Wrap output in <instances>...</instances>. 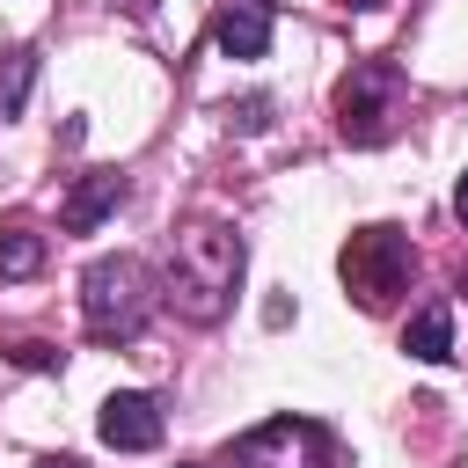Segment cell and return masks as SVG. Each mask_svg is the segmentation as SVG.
I'll return each mask as SVG.
<instances>
[{"label": "cell", "mask_w": 468, "mask_h": 468, "mask_svg": "<svg viewBox=\"0 0 468 468\" xmlns=\"http://www.w3.org/2000/svg\"><path fill=\"white\" fill-rule=\"evenodd\" d=\"M117 7H124V15H154L161 0H117Z\"/></svg>", "instance_id": "2e32d148"}, {"label": "cell", "mask_w": 468, "mask_h": 468, "mask_svg": "<svg viewBox=\"0 0 468 468\" xmlns=\"http://www.w3.org/2000/svg\"><path fill=\"white\" fill-rule=\"evenodd\" d=\"M7 358H15V366H37V373H51V366H58V344H37V336H15V344H7Z\"/></svg>", "instance_id": "4fadbf2b"}, {"label": "cell", "mask_w": 468, "mask_h": 468, "mask_svg": "<svg viewBox=\"0 0 468 468\" xmlns=\"http://www.w3.org/2000/svg\"><path fill=\"white\" fill-rule=\"evenodd\" d=\"M44 271V234L29 219H7L0 227V278H37Z\"/></svg>", "instance_id": "30bf717a"}, {"label": "cell", "mask_w": 468, "mask_h": 468, "mask_svg": "<svg viewBox=\"0 0 468 468\" xmlns=\"http://www.w3.org/2000/svg\"><path fill=\"white\" fill-rule=\"evenodd\" d=\"M241 263H249V249H241V234H234L227 219H190V227H176V241H168L161 300H168L183 322L205 329V322H219V314L234 307Z\"/></svg>", "instance_id": "6da1fadb"}, {"label": "cell", "mask_w": 468, "mask_h": 468, "mask_svg": "<svg viewBox=\"0 0 468 468\" xmlns=\"http://www.w3.org/2000/svg\"><path fill=\"white\" fill-rule=\"evenodd\" d=\"M95 431H102V446H117V453H146V446H161V402L139 395V388H117V395L102 402Z\"/></svg>", "instance_id": "8992f818"}, {"label": "cell", "mask_w": 468, "mask_h": 468, "mask_svg": "<svg viewBox=\"0 0 468 468\" xmlns=\"http://www.w3.org/2000/svg\"><path fill=\"white\" fill-rule=\"evenodd\" d=\"M154 314V278L139 256H95L80 278V322L95 344H132Z\"/></svg>", "instance_id": "7a4b0ae2"}, {"label": "cell", "mask_w": 468, "mask_h": 468, "mask_svg": "<svg viewBox=\"0 0 468 468\" xmlns=\"http://www.w3.org/2000/svg\"><path fill=\"white\" fill-rule=\"evenodd\" d=\"M453 212H461V227H468V176L453 183Z\"/></svg>", "instance_id": "5bb4252c"}, {"label": "cell", "mask_w": 468, "mask_h": 468, "mask_svg": "<svg viewBox=\"0 0 468 468\" xmlns=\"http://www.w3.org/2000/svg\"><path fill=\"white\" fill-rule=\"evenodd\" d=\"M227 124H234V132H271V95H249V102H227Z\"/></svg>", "instance_id": "7c38bea8"}, {"label": "cell", "mask_w": 468, "mask_h": 468, "mask_svg": "<svg viewBox=\"0 0 468 468\" xmlns=\"http://www.w3.org/2000/svg\"><path fill=\"white\" fill-rule=\"evenodd\" d=\"M336 271H344V292H351L358 307H373V314H380V307L410 285L417 256H410V234H402V227H358V234L344 241Z\"/></svg>", "instance_id": "277c9868"}, {"label": "cell", "mask_w": 468, "mask_h": 468, "mask_svg": "<svg viewBox=\"0 0 468 468\" xmlns=\"http://www.w3.org/2000/svg\"><path fill=\"white\" fill-rule=\"evenodd\" d=\"M234 468H336V439L314 417H271L234 439Z\"/></svg>", "instance_id": "5b68a950"}, {"label": "cell", "mask_w": 468, "mask_h": 468, "mask_svg": "<svg viewBox=\"0 0 468 468\" xmlns=\"http://www.w3.org/2000/svg\"><path fill=\"white\" fill-rule=\"evenodd\" d=\"M117 205H124V176H117V168H88V176L66 190L58 227H66V234H95V227H102Z\"/></svg>", "instance_id": "52a82bcc"}, {"label": "cell", "mask_w": 468, "mask_h": 468, "mask_svg": "<svg viewBox=\"0 0 468 468\" xmlns=\"http://www.w3.org/2000/svg\"><path fill=\"white\" fill-rule=\"evenodd\" d=\"M37 468H88V461H73V453H44Z\"/></svg>", "instance_id": "9a60e30c"}, {"label": "cell", "mask_w": 468, "mask_h": 468, "mask_svg": "<svg viewBox=\"0 0 468 468\" xmlns=\"http://www.w3.org/2000/svg\"><path fill=\"white\" fill-rule=\"evenodd\" d=\"M344 7H380V0H344Z\"/></svg>", "instance_id": "e0dca14e"}, {"label": "cell", "mask_w": 468, "mask_h": 468, "mask_svg": "<svg viewBox=\"0 0 468 468\" xmlns=\"http://www.w3.org/2000/svg\"><path fill=\"white\" fill-rule=\"evenodd\" d=\"M402 66H388V58H358L344 80H336V132L351 139V146H380L388 132H395V117H402Z\"/></svg>", "instance_id": "3957f363"}, {"label": "cell", "mask_w": 468, "mask_h": 468, "mask_svg": "<svg viewBox=\"0 0 468 468\" xmlns=\"http://www.w3.org/2000/svg\"><path fill=\"white\" fill-rule=\"evenodd\" d=\"M402 351H410V358H424V366H446V358H453V307H446V300L417 307V314H410V329H402Z\"/></svg>", "instance_id": "9c48e42d"}, {"label": "cell", "mask_w": 468, "mask_h": 468, "mask_svg": "<svg viewBox=\"0 0 468 468\" xmlns=\"http://www.w3.org/2000/svg\"><path fill=\"white\" fill-rule=\"evenodd\" d=\"M212 44L227 58H263V44H271V0H219L212 7Z\"/></svg>", "instance_id": "ba28073f"}, {"label": "cell", "mask_w": 468, "mask_h": 468, "mask_svg": "<svg viewBox=\"0 0 468 468\" xmlns=\"http://www.w3.org/2000/svg\"><path fill=\"white\" fill-rule=\"evenodd\" d=\"M29 80H37V51H22V44H15V51L0 58V117H15V110H22Z\"/></svg>", "instance_id": "8fae6325"}]
</instances>
